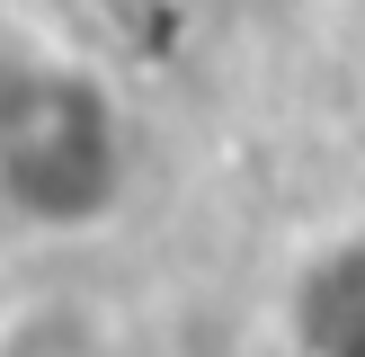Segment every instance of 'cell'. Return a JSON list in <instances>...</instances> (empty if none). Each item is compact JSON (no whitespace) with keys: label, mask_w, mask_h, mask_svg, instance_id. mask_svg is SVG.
<instances>
[{"label":"cell","mask_w":365,"mask_h":357,"mask_svg":"<svg viewBox=\"0 0 365 357\" xmlns=\"http://www.w3.org/2000/svg\"><path fill=\"white\" fill-rule=\"evenodd\" d=\"M0 357H116V339L81 303H18L0 321Z\"/></svg>","instance_id":"7a4b0ae2"},{"label":"cell","mask_w":365,"mask_h":357,"mask_svg":"<svg viewBox=\"0 0 365 357\" xmlns=\"http://www.w3.org/2000/svg\"><path fill=\"white\" fill-rule=\"evenodd\" d=\"M116 125L81 71H0V206L18 223H98L116 206Z\"/></svg>","instance_id":"6da1fadb"}]
</instances>
